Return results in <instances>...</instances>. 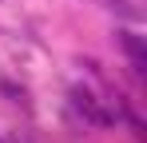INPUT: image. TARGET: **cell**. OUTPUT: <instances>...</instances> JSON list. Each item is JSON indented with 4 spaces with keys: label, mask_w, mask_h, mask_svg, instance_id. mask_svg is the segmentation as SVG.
Wrapping results in <instances>:
<instances>
[{
    "label": "cell",
    "mask_w": 147,
    "mask_h": 143,
    "mask_svg": "<svg viewBox=\"0 0 147 143\" xmlns=\"http://www.w3.org/2000/svg\"><path fill=\"white\" fill-rule=\"evenodd\" d=\"M72 107L88 119V123H96V127H103V123H111V119H115L107 107H99V99L88 92V88H72Z\"/></svg>",
    "instance_id": "obj_1"
},
{
    "label": "cell",
    "mask_w": 147,
    "mask_h": 143,
    "mask_svg": "<svg viewBox=\"0 0 147 143\" xmlns=\"http://www.w3.org/2000/svg\"><path fill=\"white\" fill-rule=\"evenodd\" d=\"M119 48H123V56L131 60V72H139V76H143V72H147V56H143L139 36H135V32H119Z\"/></svg>",
    "instance_id": "obj_2"
}]
</instances>
